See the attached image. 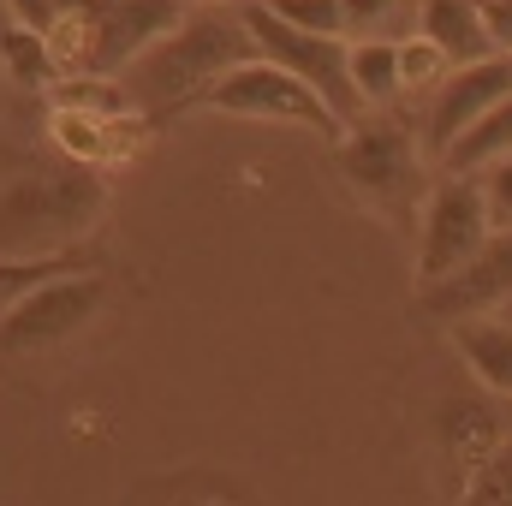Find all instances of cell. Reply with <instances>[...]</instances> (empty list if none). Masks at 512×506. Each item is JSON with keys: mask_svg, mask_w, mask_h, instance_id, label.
I'll return each instance as SVG.
<instances>
[{"mask_svg": "<svg viewBox=\"0 0 512 506\" xmlns=\"http://www.w3.org/2000/svg\"><path fill=\"white\" fill-rule=\"evenodd\" d=\"M483 179V197H489V221H495V233H512V161H495L489 173H477Z\"/></svg>", "mask_w": 512, "mask_h": 506, "instance_id": "cell-21", "label": "cell"}, {"mask_svg": "<svg viewBox=\"0 0 512 506\" xmlns=\"http://www.w3.org/2000/svg\"><path fill=\"white\" fill-rule=\"evenodd\" d=\"M477 6H483V0H477Z\"/></svg>", "mask_w": 512, "mask_h": 506, "instance_id": "cell-27", "label": "cell"}, {"mask_svg": "<svg viewBox=\"0 0 512 506\" xmlns=\"http://www.w3.org/2000/svg\"><path fill=\"white\" fill-rule=\"evenodd\" d=\"M447 506H512V441H507V447H501V453H495V459H489V465H483V471H477V477H471V483H465V489H459Z\"/></svg>", "mask_w": 512, "mask_h": 506, "instance_id": "cell-19", "label": "cell"}, {"mask_svg": "<svg viewBox=\"0 0 512 506\" xmlns=\"http://www.w3.org/2000/svg\"><path fill=\"white\" fill-rule=\"evenodd\" d=\"M108 221V179L84 161L30 167L0 191V256H66Z\"/></svg>", "mask_w": 512, "mask_h": 506, "instance_id": "cell-2", "label": "cell"}, {"mask_svg": "<svg viewBox=\"0 0 512 506\" xmlns=\"http://www.w3.org/2000/svg\"><path fill=\"white\" fill-rule=\"evenodd\" d=\"M334 167L346 179V191L376 209L393 227L417 233L423 197H429V173H423V131L405 120H358L334 143Z\"/></svg>", "mask_w": 512, "mask_h": 506, "instance_id": "cell-3", "label": "cell"}, {"mask_svg": "<svg viewBox=\"0 0 512 506\" xmlns=\"http://www.w3.org/2000/svg\"><path fill=\"white\" fill-rule=\"evenodd\" d=\"M6 30H12V12H6V0H0V42H6Z\"/></svg>", "mask_w": 512, "mask_h": 506, "instance_id": "cell-25", "label": "cell"}, {"mask_svg": "<svg viewBox=\"0 0 512 506\" xmlns=\"http://www.w3.org/2000/svg\"><path fill=\"white\" fill-rule=\"evenodd\" d=\"M197 108H209V114H227V120H251V126H298V131H322V137H346V126L286 72V66H274V60H245L239 72H227Z\"/></svg>", "mask_w": 512, "mask_h": 506, "instance_id": "cell-8", "label": "cell"}, {"mask_svg": "<svg viewBox=\"0 0 512 506\" xmlns=\"http://www.w3.org/2000/svg\"><path fill=\"white\" fill-rule=\"evenodd\" d=\"M60 6L66 0H6V12H12V24H24V30H54V18H60Z\"/></svg>", "mask_w": 512, "mask_h": 506, "instance_id": "cell-22", "label": "cell"}, {"mask_svg": "<svg viewBox=\"0 0 512 506\" xmlns=\"http://www.w3.org/2000/svg\"><path fill=\"white\" fill-rule=\"evenodd\" d=\"M0 66H6L12 84H24V90H54V84H60V60H54L48 36H42V30H24V24L6 30V42H0Z\"/></svg>", "mask_w": 512, "mask_h": 506, "instance_id": "cell-15", "label": "cell"}, {"mask_svg": "<svg viewBox=\"0 0 512 506\" xmlns=\"http://www.w3.org/2000/svg\"><path fill=\"white\" fill-rule=\"evenodd\" d=\"M185 6H251V0H185Z\"/></svg>", "mask_w": 512, "mask_h": 506, "instance_id": "cell-24", "label": "cell"}, {"mask_svg": "<svg viewBox=\"0 0 512 506\" xmlns=\"http://www.w3.org/2000/svg\"><path fill=\"white\" fill-rule=\"evenodd\" d=\"M429 441H435L441 489H447V501H453V495L512 441V399L483 393L477 381L441 393V399H435V417H429Z\"/></svg>", "mask_w": 512, "mask_h": 506, "instance_id": "cell-5", "label": "cell"}, {"mask_svg": "<svg viewBox=\"0 0 512 506\" xmlns=\"http://www.w3.org/2000/svg\"><path fill=\"white\" fill-rule=\"evenodd\" d=\"M417 36H429L447 54V66H477V60L501 54L477 0H423L417 6Z\"/></svg>", "mask_w": 512, "mask_h": 506, "instance_id": "cell-11", "label": "cell"}, {"mask_svg": "<svg viewBox=\"0 0 512 506\" xmlns=\"http://www.w3.org/2000/svg\"><path fill=\"white\" fill-rule=\"evenodd\" d=\"M245 60H256V42L245 30V6H191L179 18V30H167L120 84H126L131 108L179 114V108H197Z\"/></svg>", "mask_w": 512, "mask_h": 506, "instance_id": "cell-1", "label": "cell"}, {"mask_svg": "<svg viewBox=\"0 0 512 506\" xmlns=\"http://www.w3.org/2000/svg\"><path fill=\"white\" fill-rule=\"evenodd\" d=\"M352 90H358V102H364V114H376V108H393L399 96H405V78H399V36L387 42H352Z\"/></svg>", "mask_w": 512, "mask_h": 506, "instance_id": "cell-14", "label": "cell"}, {"mask_svg": "<svg viewBox=\"0 0 512 506\" xmlns=\"http://www.w3.org/2000/svg\"><path fill=\"white\" fill-rule=\"evenodd\" d=\"M346 12V42H393V18H399V0H340Z\"/></svg>", "mask_w": 512, "mask_h": 506, "instance_id": "cell-20", "label": "cell"}, {"mask_svg": "<svg viewBox=\"0 0 512 506\" xmlns=\"http://www.w3.org/2000/svg\"><path fill=\"white\" fill-rule=\"evenodd\" d=\"M102 304H108V274H96V268L54 274L0 316V352H18V358L54 352L66 340H78L102 316Z\"/></svg>", "mask_w": 512, "mask_h": 506, "instance_id": "cell-7", "label": "cell"}, {"mask_svg": "<svg viewBox=\"0 0 512 506\" xmlns=\"http://www.w3.org/2000/svg\"><path fill=\"white\" fill-rule=\"evenodd\" d=\"M495 239V221H489V197H483V179H465V173H441L423 197V215H417V286H435L447 280L453 268H465L471 256Z\"/></svg>", "mask_w": 512, "mask_h": 506, "instance_id": "cell-6", "label": "cell"}, {"mask_svg": "<svg viewBox=\"0 0 512 506\" xmlns=\"http://www.w3.org/2000/svg\"><path fill=\"white\" fill-rule=\"evenodd\" d=\"M245 30H251L256 54L262 60H274V66H286L340 126L352 131L364 120V102H358V90H352V42L346 36H310V30H292V24H280L262 0L245 6Z\"/></svg>", "mask_w": 512, "mask_h": 506, "instance_id": "cell-4", "label": "cell"}, {"mask_svg": "<svg viewBox=\"0 0 512 506\" xmlns=\"http://www.w3.org/2000/svg\"><path fill=\"white\" fill-rule=\"evenodd\" d=\"M280 24L292 30H310V36H346V12L340 0H262Z\"/></svg>", "mask_w": 512, "mask_h": 506, "instance_id": "cell-18", "label": "cell"}, {"mask_svg": "<svg viewBox=\"0 0 512 506\" xmlns=\"http://www.w3.org/2000/svg\"><path fill=\"white\" fill-rule=\"evenodd\" d=\"M495 161H512V96L501 102V108H489L477 126L441 155V173H465V179H477V173H489Z\"/></svg>", "mask_w": 512, "mask_h": 506, "instance_id": "cell-13", "label": "cell"}, {"mask_svg": "<svg viewBox=\"0 0 512 506\" xmlns=\"http://www.w3.org/2000/svg\"><path fill=\"white\" fill-rule=\"evenodd\" d=\"M78 268H96V262H84L78 251H66V256H0V316H6L24 292H36L42 280L78 274Z\"/></svg>", "mask_w": 512, "mask_h": 506, "instance_id": "cell-16", "label": "cell"}, {"mask_svg": "<svg viewBox=\"0 0 512 506\" xmlns=\"http://www.w3.org/2000/svg\"><path fill=\"white\" fill-rule=\"evenodd\" d=\"M411 310L423 322H441V328H459V322H477V316H507L512 310V233H495L483 251L471 256L465 268H453L447 280L417 286Z\"/></svg>", "mask_w": 512, "mask_h": 506, "instance_id": "cell-9", "label": "cell"}, {"mask_svg": "<svg viewBox=\"0 0 512 506\" xmlns=\"http://www.w3.org/2000/svg\"><path fill=\"white\" fill-rule=\"evenodd\" d=\"M447 72H453L447 54H441L429 36H417V30L399 36V78H405V90H435Z\"/></svg>", "mask_w": 512, "mask_h": 506, "instance_id": "cell-17", "label": "cell"}, {"mask_svg": "<svg viewBox=\"0 0 512 506\" xmlns=\"http://www.w3.org/2000/svg\"><path fill=\"white\" fill-rule=\"evenodd\" d=\"M447 334H453V358L465 364V376L483 393L512 399V316H477V322H459Z\"/></svg>", "mask_w": 512, "mask_h": 506, "instance_id": "cell-12", "label": "cell"}, {"mask_svg": "<svg viewBox=\"0 0 512 506\" xmlns=\"http://www.w3.org/2000/svg\"><path fill=\"white\" fill-rule=\"evenodd\" d=\"M512 96V54H489L477 66H453L435 90H429V114H423V155H447L465 131L477 126L489 108H501Z\"/></svg>", "mask_w": 512, "mask_h": 506, "instance_id": "cell-10", "label": "cell"}, {"mask_svg": "<svg viewBox=\"0 0 512 506\" xmlns=\"http://www.w3.org/2000/svg\"><path fill=\"white\" fill-rule=\"evenodd\" d=\"M209 506H227V501H209Z\"/></svg>", "mask_w": 512, "mask_h": 506, "instance_id": "cell-26", "label": "cell"}, {"mask_svg": "<svg viewBox=\"0 0 512 506\" xmlns=\"http://www.w3.org/2000/svg\"><path fill=\"white\" fill-rule=\"evenodd\" d=\"M483 18H489L495 48H501V54H512V0H483Z\"/></svg>", "mask_w": 512, "mask_h": 506, "instance_id": "cell-23", "label": "cell"}]
</instances>
